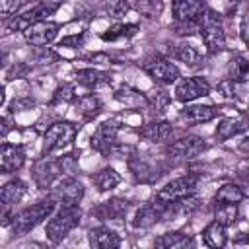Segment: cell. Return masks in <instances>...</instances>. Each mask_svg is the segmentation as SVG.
<instances>
[{
  "mask_svg": "<svg viewBox=\"0 0 249 249\" xmlns=\"http://www.w3.org/2000/svg\"><path fill=\"white\" fill-rule=\"evenodd\" d=\"M60 165H58V160H51V158H41L39 161H35L33 165V181L37 183L39 189H49L54 185V179L60 175Z\"/></svg>",
  "mask_w": 249,
  "mask_h": 249,
  "instance_id": "9a60e30c",
  "label": "cell"
},
{
  "mask_svg": "<svg viewBox=\"0 0 249 249\" xmlns=\"http://www.w3.org/2000/svg\"><path fill=\"white\" fill-rule=\"evenodd\" d=\"M56 202L49 196L47 200H39L31 206L21 208L18 214H14L12 218V230L16 235H25L29 233L33 228H37L45 218H51V214L54 212Z\"/></svg>",
  "mask_w": 249,
  "mask_h": 249,
  "instance_id": "7a4b0ae2",
  "label": "cell"
},
{
  "mask_svg": "<svg viewBox=\"0 0 249 249\" xmlns=\"http://www.w3.org/2000/svg\"><path fill=\"white\" fill-rule=\"evenodd\" d=\"M132 6L138 14L146 16L150 19L160 18L163 12V0H132Z\"/></svg>",
  "mask_w": 249,
  "mask_h": 249,
  "instance_id": "e575fe53",
  "label": "cell"
},
{
  "mask_svg": "<svg viewBox=\"0 0 249 249\" xmlns=\"http://www.w3.org/2000/svg\"><path fill=\"white\" fill-rule=\"evenodd\" d=\"M208 148L206 140L202 136H183V138H177L173 140L171 144L165 146V154L171 158V160H179V161H185V160H193L196 156H200L204 150Z\"/></svg>",
  "mask_w": 249,
  "mask_h": 249,
  "instance_id": "ba28073f",
  "label": "cell"
},
{
  "mask_svg": "<svg viewBox=\"0 0 249 249\" xmlns=\"http://www.w3.org/2000/svg\"><path fill=\"white\" fill-rule=\"evenodd\" d=\"M91 183L95 185V189L99 193H107V191L115 189L121 183V175L113 167H103V169H99L91 175Z\"/></svg>",
  "mask_w": 249,
  "mask_h": 249,
  "instance_id": "f1b7e54d",
  "label": "cell"
},
{
  "mask_svg": "<svg viewBox=\"0 0 249 249\" xmlns=\"http://www.w3.org/2000/svg\"><path fill=\"white\" fill-rule=\"evenodd\" d=\"M142 70L158 84L169 86L173 82H177L181 78L179 68L175 66V62H171L169 58L161 56V54H150L142 60Z\"/></svg>",
  "mask_w": 249,
  "mask_h": 249,
  "instance_id": "5b68a950",
  "label": "cell"
},
{
  "mask_svg": "<svg viewBox=\"0 0 249 249\" xmlns=\"http://www.w3.org/2000/svg\"><path fill=\"white\" fill-rule=\"evenodd\" d=\"M76 82L88 89H97L101 86H109L111 76L103 70H97V68H82L76 72Z\"/></svg>",
  "mask_w": 249,
  "mask_h": 249,
  "instance_id": "603a6c76",
  "label": "cell"
},
{
  "mask_svg": "<svg viewBox=\"0 0 249 249\" xmlns=\"http://www.w3.org/2000/svg\"><path fill=\"white\" fill-rule=\"evenodd\" d=\"M163 212H165V204L160 202L158 198L142 204L134 218H132V228L136 230H146V228H152L154 224H158L160 220H163Z\"/></svg>",
  "mask_w": 249,
  "mask_h": 249,
  "instance_id": "5bb4252c",
  "label": "cell"
},
{
  "mask_svg": "<svg viewBox=\"0 0 249 249\" xmlns=\"http://www.w3.org/2000/svg\"><path fill=\"white\" fill-rule=\"evenodd\" d=\"M58 8H60L58 2L43 0V2L35 4L33 8H29L27 12L10 18V21L6 23V29H8V31H25L29 25H33V23H37V21H43V19H49V16H53Z\"/></svg>",
  "mask_w": 249,
  "mask_h": 249,
  "instance_id": "8992f818",
  "label": "cell"
},
{
  "mask_svg": "<svg viewBox=\"0 0 249 249\" xmlns=\"http://www.w3.org/2000/svg\"><path fill=\"white\" fill-rule=\"evenodd\" d=\"M78 128L80 126L70 123V121H56V123H53L45 130V136H43V154L49 156L51 152L66 148L76 138Z\"/></svg>",
  "mask_w": 249,
  "mask_h": 249,
  "instance_id": "277c9868",
  "label": "cell"
},
{
  "mask_svg": "<svg viewBox=\"0 0 249 249\" xmlns=\"http://www.w3.org/2000/svg\"><path fill=\"white\" fill-rule=\"evenodd\" d=\"M74 105H76V111L84 117V119H95L101 111H103V103H101V99L97 97V95H91V93H88V95H80L78 99H74Z\"/></svg>",
  "mask_w": 249,
  "mask_h": 249,
  "instance_id": "83f0119b",
  "label": "cell"
},
{
  "mask_svg": "<svg viewBox=\"0 0 249 249\" xmlns=\"http://www.w3.org/2000/svg\"><path fill=\"white\" fill-rule=\"evenodd\" d=\"M88 241L95 249H115L121 245V235L109 226H97L88 231Z\"/></svg>",
  "mask_w": 249,
  "mask_h": 249,
  "instance_id": "ac0fdd59",
  "label": "cell"
},
{
  "mask_svg": "<svg viewBox=\"0 0 249 249\" xmlns=\"http://www.w3.org/2000/svg\"><path fill=\"white\" fill-rule=\"evenodd\" d=\"M193 243H195L193 237L183 231H165L154 239V245L160 249H185L191 247Z\"/></svg>",
  "mask_w": 249,
  "mask_h": 249,
  "instance_id": "d4e9b609",
  "label": "cell"
},
{
  "mask_svg": "<svg viewBox=\"0 0 249 249\" xmlns=\"http://www.w3.org/2000/svg\"><path fill=\"white\" fill-rule=\"evenodd\" d=\"M27 0H2V16L4 18H14L18 16V10L25 4Z\"/></svg>",
  "mask_w": 249,
  "mask_h": 249,
  "instance_id": "60d3db41",
  "label": "cell"
},
{
  "mask_svg": "<svg viewBox=\"0 0 249 249\" xmlns=\"http://www.w3.org/2000/svg\"><path fill=\"white\" fill-rule=\"evenodd\" d=\"M60 47H66V49H78V47H82L84 45V35L82 33H74V35H66V37H62L60 39V43H58Z\"/></svg>",
  "mask_w": 249,
  "mask_h": 249,
  "instance_id": "7bdbcfd3",
  "label": "cell"
},
{
  "mask_svg": "<svg viewBox=\"0 0 249 249\" xmlns=\"http://www.w3.org/2000/svg\"><path fill=\"white\" fill-rule=\"evenodd\" d=\"M25 191H27L25 181H21V179H18V177H16V179H10V181L4 183L2 189H0V204H2L4 208H8V206L19 202L21 196L25 195Z\"/></svg>",
  "mask_w": 249,
  "mask_h": 249,
  "instance_id": "cb8c5ba5",
  "label": "cell"
},
{
  "mask_svg": "<svg viewBox=\"0 0 249 249\" xmlns=\"http://www.w3.org/2000/svg\"><path fill=\"white\" fill-rule=\"evenodd\" d=\"M126 210H128V200L115 196V198H109V200L101 202V204L93 210V214H95L99 220H121V218H124Z\"/></svg>",
  "mask_w": 249,
  "mask_h": 249,
  "instance_id": "44dd1931",
  "label": "cell"
},
{
  "mask_svg": "<svg viewBox=\"0 0 249 249\" xmlns=\"http://www.w3.org/2000/svg\"><path fill=\"white\" fill-rule=\"evenodd\" d=\"M239 33H241L243 43H245V45H247V49H249V10H247V14H245V16H243V19H241Z\"/></svg>",
  "mask_w": 249,
  "mask_h": 249,
  "instance_id": "ee69618b",
  "label": "cell"
},
{
  "mask_svg": "<svg viewBox=\"0 0 249 249\" xmlns=\"http://www.w3.org/2000/svg\"><path fill=\"white\" fill-rule=\"evenodd\" d=\"M198 187V177L189 173V175H183V177H177V179H171L169 183H165L158 193H156V198L163 204L167 202H173V200H179L183 196H189V195H195Z\"/></svg>",
  "mask_w": 249,
  "mask_h": 249,
  "instance_id": "52a82bcc",
  "label": "cell"
},
{
  "mask_svg": "<svg viewBox=\"0 0 249 249\" xmlns=\"http://www.w3.org/2000/svg\"><path fill=\"white\" fill-rule=\"evenodd\" d=\"M146 97H148V107H150L152 111H156V113H163L165 107L169 105V95H167L165 89L154 88V89H150V91L146 93Z\"/></svg>",
  "mask_w": 249,
  "mask_h": 249,
  "instance_id": "d590c367",
  "label": "cell"
},
{
  "mask_svg": "<svg viewBox=\"0 0 249 249\" xmlns=\"http://www.w3.org/2000/svg\"><path fill=\"white\" fill-rule=\"evenodd\" d=\"M115 99H117L119 103H123L124 107H132V109H136V107H148V97H146V93L134 89L132 86H121V88L115 91Z\"/></svg>",
  "mask_w": 249,
  "mask_h": 249,
  "instance_id": "4316f807",
  "label": "cell"
},
{
  "mask_svg": "<svg viewBox=\"0 0 249 249\" xmlns=\"http://www.w3.org/2000/svg\"><path fill=\"white\" fill-rule=\"evenodd\" d=\"M247 128V121L243 117H224L218 124H216V130H214V138L218 142H224L239 132H243Z\"/></svg>",
  "mask_w": 249,
  "mask_h": 249,
  "instance_id": "7402d4cb",
  "label": "cell"
},
{
  "mask_svg": "<svg viewBox=\"0 0 249 249\" xmlns=\"http://www.w3.org/2000/svg\"><path fill=\"white\" fill-rule=\"evenodd\" d=\"M58 29H60V23L51 21V19H43V21H37V23L29 25L23 31V37L33 47H45V45H49L56 39Z\"/></svg>",
  "mask_w": 249,
  "mask_h": 249,
  "instance_id": "8fae6325",
  "label": "cell"
},
{
  "mask_svg": "<svg viewBox=\"0 0 249 249\" xmlns=\"http://www.w3.org/2000/svg\"><path fill=\"white\" fill-rule=\"evenodd\" d=\"M74 99H76V89H74V86L68 84V82L58 84V88H56L54 93H53V105L68 103V101H74Z\"/></svg>",
  "mask_w": 249,
  "mask_h": 249,
  "instance_id": "f35d334b",
  "label": "cell"
},
{
  "mask_svg": "<svg viewBox=\"0 0 249 249\" xmlns=\"http://www.w3.org/2000/svg\"><path fill=\"white\" fill-rule=\"evenodd\" d=\"M173 56L185 62L187 66H196L200 62V51L193 43H187V41H181L173 47Z\"/></svg>",
  "mask_w": 249,
  "mask_h": 249,
  "instance_id": "1f68e13d",
  "label": "cell"
},
{
  "mask_svg": "<svg viewBox=\"0 0 249 249\" xmlns=\"http://www.w3.org/2000/svg\"><path fill=\"white\" fill-rule=\"evenodd\" d=\"M97 10L111 18H121L123 14H126L128 4H126V0H99Z\"/></svg>",
  "mask_w": 249,
  "mask_h": 249,
  "instance_id": "8d00e7d4",
  "label": "cell"
},
{
  "mask_svg": "<svg viewBox=\"0 0 249 249\" xmlns=\"http://www.w3.org/2000/svg\"><path fill=\"white\" fill-rule=\"evenodd\" d=\"M231 2H239V0H231Z\"/></svg>",
  "mask_w": 249,
  "mask_h": 249,
  "instance_id": "c3c4849f",
  "label": "cell"
},
{
  "mask_svg": "<svg viewBox=\"0 0 249 249\" xmlns=\"http://www.w3.org/2000/svg\"><path fill=\"white\" fill-rule=\"evenodd\" d=\"M237 175L243 177V179H249V158L243 160V161L237 165Z\"/></svg>",
  "mask_w": 249,
  "mask_h": 249,
  "instance_id": "bcb514c9",
  "label": "cell"
},
{
  "mask_svg": "<svg viewBox=\"0 0 249 249\" xmlns=\"http://www.w3.org/2000/svg\"><path fill=\"white\" fill-rule=\"evenodd\" d=\"M243 198H245V193L235 183H224L216 191V195H214V202H233V204H239Z\"/></svg>",
  "mask_w": 249,
  "mask_h": 249,
  "instance_id": "836d02e7",
  "label": "cell"
},
{
  "mask_svg": "<svg viewBox=\"0 0 249 249\" xmlns=\"http://www.w3.org/2000/svg\"><path fill=\"white\" fill-rule=\"evenodd\" d=\"M210 95V84L202 76H191V78H181L175 86V99L179 103H191L198 97Z\"/></svg>",
  "mask_w": 249,
  "mask_h": 249,
  "instance_id": "9c48e42d",
  "label": "cell"
},
{
  "mask_svg": "<svg viewBox=\"0 0 249 249\" xmlns=\"http://www.w3.org/2000/svg\"><path fill=\"white\" fill-rule=\"evenodd\" d=\"M58 165H60V171L68 177H76L80 173V165H78V154L74 152H68V154H62L58 158Z\"/></svg>",
  "mask_w": 249,
  "mask_h": 249,
  "instance_id": "74e56055",
  "label": "cell"
},
{
  "mask_svg": "<svg viewBox=\"0 0 249 249\" xmlns=\"http://www.w3.org/2000/svg\"><path fill=\"white\" fill-rule=\"evenodd\" d=\"M208 6L204 0H173V4H171L175 21H195L196 23V19L202 16V12Z\"/></svg>",
  "mask_w": 249,
  "mask_h": 249,
  "instance_id": "2e32d148",
  "label": "cell"
},
{
  "mask_svg": "<svg viewBox=\"0 0 249 249\" xmlns=\"http://www.w3.org/2000/svg\"><path fill=\"white\" fill-rule=\"evenodd\" d=\"M218 115H220V109L216 105L193 103V105H187L185 109L179 111V121L187 126H193V124H202V123L214 121Z\"/></svg>",
  "mask_w": 249,
  "mask_h": 249,
  "instance_id": "4fadbf2b",
  "label": "cell"
},
{
  "mask_svg": "<svg viewBox=\"0 0 249 249\" xmlns=\"http://www.w3.org/2000/svg\"><path fill=\"white\" fill-rule=\"evenodd\" d=\"M173 29H175V33L181 35V37H189V35H193L195 31H198L195 21H175V23H173Z\"/></svg>",
  "mask_w": 249,
  "mask_h": 249,
  "instance_id": "b9f144b4",
  "label": "cell"
},
{
  "mask_svg": "<svg viewBox=\"0 0 249 249\" xmlns=\"http://www.w3.org/2000/svg\"><path fill=\"white\" fill-rule=\"evenodd\" d=\"M202 241L204 245L212 247V249H220L228 243V233H226V226L212 220L204 230H202Z\"/></svg>",
  "mask_w": 249,
  "mask_h": 249,
  "instance_id": "484cf974",
  "label": "cell"
},
{
  "mask_svg": "<svg viewBox=\"0 0 249 249\" xmlns=\"http://www.w3.org/2000/svg\"><path fill=\"white\" fill-rule=\"evenodd\" d=\"M25 163V152L21 146L18 144H2V152H0V169L2 173H14L18 169H21Z\"/></svg>",
  "mask_w": 249,
  "mask_h": 249,
  "instance_id": "e0dca14e",
  "label": "cell"
},
{
  "mask_svg": "<svg viewBox=\"0 0 249 249\" xmlns=\"http://www.w3.org/2000/svg\"><path fill=\"white\" fill-rule=\"evenodd\" d=\"M84 60H89V62H93V64H109V62H111L109 54H105V53H93V54H88V56H84Z\"/></svg>",
  "mask_w": 249,
  "mask_h": 249,
  "instance_id": "f6af8a7d",
  "label": "cell"
},
{
  "mask_svg": "<svg viewBox=\"0 0 249 249\" xmlns=\"http://www.w3.org/2000/svg\"><path fill=\"white\" fill-rule=\"evenodd\" d=\"M41 2H43V0H41Z\"/></svg>",
  "mask_w": 249,
  "mask_h": 249,
  "instance_id": "681fc988",
  "label": "cell"
},
{
  "mask_svg": "<svg viewBox=\"0 0 249 249\" xmlns=\"http://www.w3.org/2000/svg\"><path fill=\"white\" fill-rule=\"evenodd\" d=\"M84 185L76 179V177H64L60 181H56L51 189V198L54 202H60V204H78L82 198H84Z\"/></svg>",
  "mask_w": 249,
  "mask_h": 249,
  "instance_id": "30bf717a",
  "label": "cell"
},
{
  "mask_svg": "<svg viewBox=\"0 0 249 249\" xmlns=\"http://www.w3.org/2000/svg\"><path fill=\"white\" fill-rule=\"evenodd\" d=\"M82 218V210L78 204H62L56 212L51 214V220L47 222L45 233L51 243H60L78 224Z\"/></svg>",
  "mask_w": 249,
  "mask_h": 249,
  "instance_id": "3957f363",
  "label": "cell"
},
{
  "mask_svg": "<svg viewBox=\"0 0 249 249\" xmlns=\"http://www.w3.org/2000/svg\"><path fill=\"white\" fill-rule=\"evenodd\" d=\"M237 216H239L237 204H233V202H216V210H214V220L216 222L230 228L237 222Z\"/></svg>",
  "mask_w": 249,
  "mask_h": 249,
  "instance_id": "d6a6232c",
  "label": "cell"
},
{
  "mask_svg": "<svg viewBox=\"0 0 249 249\" xmlns=\"http://www.w3.org/2000/svg\"><path fill=\"white\" fill-rule=\"evenodd\" d=\"M239 152H247V154H249V136L239 142Z\"/></svg>",
  "mask_w": 249,
  "mask_h": 249,
  "instance_id": "7dc6e473",
  "label": "cell"
},
{
  "mask_svg": "<svg viewBox=\"0 0 249 249\" xmlns=\"http://www.w3.org/2000/svg\"><path fill=\"white\" fill-rule=\"evenodd\" d=\"M241 86H243V84H237V82H233V80H230V78H224V80L218 84V91H220L226 99H235L237 93H239V89H241Z\"/></svg>",
  "mask_w": 249,
  "mask_h": 249,
  "instance_id": "ab89813d",
  "label": "cell"
},
{
  "mask_svg": "<svg viewBox=\"0 0 249 249\" xmlns=\"http://www.w3.org/2000/svg\"><path fill=\"white\" fill-rule=\"evenodd\" d=\"M136 33H138L136 23H115V25H111L109 29H105L101 33V39L113 43V41H121V39H130Z\"/></svg>",
  "mask_w": 249,
  "mask_h": 249,
  "instance_id": "4dcf8cb0",
  "label": "cell"
},
{
  "mask_svg": "<svg viewBox=\"0 0 249 249\" xmlns=\"http://www.w3.org/2000/svg\"><path fill=\"white\" fill-rule=\"evenodd\" d=\"M198 204H200V198L196 195H189V196H183L179 200L167 202L165 212H163V220H175L181 216H189L198 208Z\"/></svg>",
  "mask_w": 249,
  "mask_h": 249,
  "instance_id": "d6986e66",
  "label": "cell"
},
{
  "mask_svg": "<svg viewBox=\"0 0 249 249\" xmlns=\"http://www.w3.org/2000/svg\"><path fill=\"white\" fill-rule=\"evenodd\" d=\"M196 29H198V35L202 37V43L208 49V53L216 54L226 49V31H224L222 18L216 10L206 8L202 12V16L196 19Z\"/></svg>",
  "mask_w": 249,
  "mask_h": 249,
  "instance_id": "6da1fadb",
  "label": "cell"
},
{
  "mask_svg": "<svg viewBox=\"0 0 249 249\" xmlns=\"http://www.w3.org/2000/svg\"><path fill=\"white\" fill-rule=\"evenodd\" d=\"M228 78L237 82V84H247L249 82V60L243 54H237L230 60L228 64Z\"/></svg>",
  "mask_w": 249,
  "mask_h": 249,
  "instance_id": "f546056e",
  "label": "cell"
},
{
  "mask_svg": "<svg viewBox=\"0 0 249 249\" xmlns=\"http://www.w3.org/2000/svg\"><path fill=\"white\" fill-rule=\"evenodd\" d=\"M171 132H173V126L169 121H152V123H146L144 126H140V136L154 144L165 142L171 136Z\"/></svg>",
  "mask_w": 249,
  "mask_h": 249,
  "instance_id": "ffe728a7",
  "label": "cell"
},
{
  "mask_svg": "<svg viewBox=\"0 0 249 249\" xmlns=\"http://www.w3.org/2000/svg\"><path fill=\"white\" fill-rule=\"evenodd\" d=\"M117 136H119V124L115 121H105L91 134V148L103 156H109L117 144Z\"/></svg>",
  "mask_w": 249,
  "mask_h": 249,
  "instance_id": "7c38bea8",
  "label": "cell"
}]
</instances>
